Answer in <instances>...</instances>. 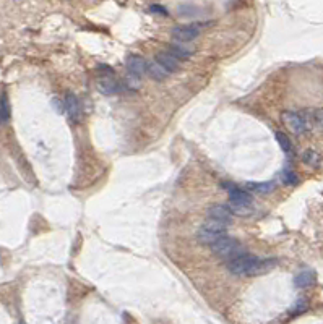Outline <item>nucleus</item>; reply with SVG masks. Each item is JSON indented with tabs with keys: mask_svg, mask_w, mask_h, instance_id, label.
Segmentation results:
<instances>
[{
	"mask_svg": "<svg viewBox=\"0 0 323 324\" xmlns=\"http://www.w3.org/2000/svg\"><path fill=\"white\" fill-rule=\"evenodd\" d=\"M54 107H55V110L60 114V112H65V104H64V100H59V99H54Z\"/></svg>",
	"mask_w": 323,
	"mask_h": 324,
	"instance_id": "22",
	"label": "nucleus"
},
{
	"mask_svg": "<svg viewBox=\"0 0 323 324\" xmlns=\"http://www.w3.org/2000/svg\"><path fill=\"white\" fill-rule=\"evenodd\" d=\"M177 10H179V15L182 16H195L198 13L197 7H195L193 3H180L179 7H177Z\"/></svg>",
	"mask_w": 323,
	"mask_h": 324,
	"instance_id": "16",
	"label": "nucleus"
},
{
	"mask_svg": "<svg viewBox=\"0 0 323 324\" xmlns=\"http://www.w3.org/2000/svg\"><path fill=\"white\" fill-rule=\"evenodd\" d=\"M315 281V274L312 271H302L299 272V274L296 276V279H294V284H296V287L299 289H304V287H309L312 286Z\"/></svg>",
	"mask_w": 323,
	"mask_h": 324,
	"instance_id": "14",
	"label": "nucleus"
},
{
	"mask_svg": "<svg viewBox=\"0 0 323 324\" xmlns=\"http://www.w3.org/2000/svg\"><path fill=\"white\" fill-rule=\"evenodd\" d=\"M211 251L227 261H231L234 258H237V256L246 253L242 248V245L239 243L236 238H231V237H222L218 240V242H215L213 245H211Z\"/></svg>",
	"mask_w": 323,
	"mask_h": 324,
	"instance_id": "4",
	"label": "nucleus"
},
{
	"mask_svg": "<svg viewBox=\"0 0 323 324\" xmlns=\"http://www.w3.org/2000/svg\"><path fill=\"white\" fill-rule=\"evenodd\" d=\"M249 188H252L261 194H266L275 188V183H249Z\"/></svg>",
	"mask_w": 323,
	"mask_h": 324,
	"instance_id": "17",
	"label": "nucleus"
},
{
	"mask_svg": "<svg viewBox=\"0 0 323 324\" xmlns=\"http://www.w3.org/2000/svg\"><path fill=\"white\" fill-rule=\"evenodd\" d=\"M276 139H278V144L281 146V149L285 151L286 154H291L292 153V143H291V139H289L285 133H281V131H278L276 133Z\"/></svg>",
	"mask_w": 323,
	"mask_h": 324,
	"instance_id": "15",
	"label": "nucleus"
},
{
	"mask_svg": "<svg viewBox=\"0 0 323 324\" xmlns=\"http://www.w3.org/2000/svg\"><path fill=\"white\" fill-rule=\"evenodd\" d=\"M127 70H129L130 76H135V78H140L146 73V68H148V62L144 60L140 55H130L127 57Z\"/></svg>",
	"mask_w": 323,
	"mask_h": 324,
	"instance_id": "7",
	"label": "nucleus"
},
{
	"mask_svg": "<svg viewBox=\"0 0 323 324\" xmlns=\"http://www.w3.org/2000/svg\"><path fill=\"white\" fill-rule=\"evenodd\" d=\"M172 37L176 39L177 42H190L195 37H198L200 34V26L195 25H183V26H176L172 28L171 31Z\"/></svg>",
	"mask_w": 323,
	"mask_h": 324,
	"instance_id": "5",
	"label": "nucleus"
},
{
	"mask_svg": "<svg viewBox=\"0 0 323 324\" xmlns=\"http://www.w3.org/2000/svg\"><path fill=\"white\" fill-rule=\"evenodd\" d=\"M208 219L221 222V224L229 226L232 219V212L224 204H215L208 209Z\"/></svg>",
	"mask_w": 323,
	"mask_h": 324,
	"instance_id": "9",
	"label": "nucleus"
},
{
	"mask_svg": "<svg viewBox=\"0 0 323 324\" xmlns=\"http://www.w3.org/2000/svg\"><path fill=\"white\" fill-rule=\"evenodd\" d=\"M302 159H304L305 164H310V165H317L320 162L319 154L314 153V151H305L304 156H302Z\"/></svg>",
	"mask_w": 323,
	"mask_h": 324,
	"instance_id": "19",
	"label": "nucleus"
},
{
	"mask_svg": "<svg viewBox=\"0 0 323 324\" xmlns=\"http://www.w3.org/2000/svg\"><path fill=\"white\" fill-rule=\"evenodd\" d=\"M146 73L151 76L153 80H156V81H163V80H166V78H168V75H169L168 71H166L159 64H156V60H154V62H149V64H148Z\"/></svg>",
	"mask_w": 323,
	"mask_h": 324,
	"instance_id": "13",
	"label": "nucleus"
},
{
	"mask_svg": "<svg viewBox=\"0 0 323 324\" xmlns=\"http://www.w3.org/2000/svg\"><path fill=\"white\" fill-rule=\"evenodd\" d=\"M169 54L177 60H185L193 54V47L188 46V42H174L169 46Z\"/></svg>",
	"mask_w": 323,
	"mask_h": 324,
	"instance_id": "11",
	"label": "nucleus"
},
{
	"mask_svg": "<svg viewBox=\"0 0 323 324\" xmlns=\"http://www.w3.org/2000/svg\"><path fill=\"white\" fill-rule=\"evenodd\" d=\"M127 86L124 83L117 81L112 76H103L101 81H99V91L106 96H112V94H119L122 91H125Z\"/></svg>",
	"mask_w": 323,
	"mask_h": 324,
	"instance_id": "8",
	"label": "nucleus"
},
{
	"mask_svg": "<svg viewBox=\"0 0 323 324\" xmlns=\"http://www.w3.org/2000/svg\"><path fill=\"white\" fill-rule=\"evenodd\" d=\"M65 112L70 115V119L73 122H78L81 117V105H80V100H78L76 96H73V94H67L65 96Z\"/></svg>",
	"mask_w": 323,
	"mask_h": 324,
	"instance_id": "10",
	"label": "nucleus"
},
{
	"mask_svg": "<svg viewBox=\"0 0 323 324\" xmlns=\"http://www.w3.org/2000/svg\"><path fill=\"white\" fill-rule=\"evenodd\" d=\"M283 122H285V125L294 133V135H302L304 131L309 130L304 122V117L296 112H285L283 114Z\"/></svg>",
	"mask_w": 323,
	"mask_h": 324,
	"instance_id": "6",
	"label": "nucleus"
},
{
	"mask_svg": "<svg viewBox=\"0 0 323 324\" xmlns=\"http://www.w3.org/2000/svg\"><path fill=\"white\" fill-rule=\"evenodd\" d=\"M0 115H2V120H7L10 117V105H8L7 94H2V97H0Z\"/></svg>",
	"mask_w": 323,
	"mask_h": 324,
	"instance_id": "18",
	"label": "nucleus"
},
{
	"mask_svg": "<svg viewBox=\"0 0 323 324\" xmlns=\"http://www.w3.org/2000/svg\"><path fill=\"white\" fill-rule=\"evenodd\" d=\"M156 64H159L166 71H168V73H172V71L179 70V60L172 57L169 52H161V54L156 55Z\"/></svg>",
	"mask_w": 323,
	"mask_h": 324,
	"instance_id": "12",
	"label": "nucleus"
},
{
	"mask_svg": "<svg viewBox=\"0 0 323 324\" xmlns=\"http://www.w3.org/2000/svg\"><path fill=\"white\" fill-rule=\"evenodd\" d=\"M222 188H226L227 193H229L227 208H229L232 214L246 216L252 211V196H250V193L244 192L242 188H239L234 183H222Z\"/></svg>",
	"mask_w": 323,
	"mask_h": 324,
	"instance_id": "2",
	"label": "nucleus"
},
{
	"mask_svg": "<svg viewBox=\"0 0 323 324\" xmlns=\"http://www.w3.org/2000/svg\"><path fill=\"white\" fill-rule=\"evenodd\" d=\"M149 12L158 13V15H168V10H166L164 7H161V5H156V3H153L151 7H149Z\"/></svg>",
	"mask_w": 323,
	"mask_h": 324,
	"instance_id": "21",
	"label": "nucleus"
},
{
	"mask_svg": "<svg viewBox=\"0 0 323 324\" xmlns=\"http://www.w3.org/2000/svg\"><path fill=\"white\" fill-rule=\"evenodd\" d=\"M226 224H221V222H216V221H211L208 219L205 224L198 228L197 232V238L200 243H205V245H213L215 242H218L219 238L226 237Z\"/></svg>",
	"mask_w": 323,
	"mask_h": 324,
	"instance_id": "3",
	"label": "nucleus"
},
{
	"mask_svg": "<svg viewBox=\"0 0 323 324\" xmlns=\"http://www.w3.org/2000/svg\"><path fill=\"white\" fill-rule=\"evenodd\" d=\"M0 122H2V115H0Z\"/></svg>",
	"mask_w": 323,
	"mask_h": 324,
	"instance_id": "24",
	"label": "nucleus"
},
{
	"mask_svg": "<svg viewBox=\"0 0 323 324\" xmlns=\"http://www.w3.org/2000/svg\"><path fill=\"white\" fill-rule=\"evenodd\" d=\"M276 266V259H260L257 256L244 253L237 258L227 261V269L234 276H258L265 274Z\"/></svg>",
	"mask_w": 323,
	"mask_h": 324,
	"instance_id": "1",
	"label": "nucleus"
},
{
	"mask_svg": "<svg viewBox=\"0 0 323 324\" xmlns=\"http://www.w3.org/2000/svg\"><path fill=\"white\" fill-rule=\"evenodd\" d=\"M297 175L294 174V172H291V170H285L283 172V182L286 183V185H294V183H297Z\"/></svg>",
	"mask_w": 323,
	"mask_h": 324,
	"instance_id": "20",
	"label": "nucleus"
},
{
	"mask_svg": "<svg viewBox=\"0 0 323 324\" xmlns=\"http://www.w3.org/2000/svg\"><path fill=\"white\" fill-rule=\"evenodd\" d=\"M305 308H307V303H305V301H299V303L292 308V313H302Z\"/></svg>",
	"mask_w": 323,
	"mask_h": 324,
	"instance_id": "23",
	"label": "nucleus"
}]
</instances>
